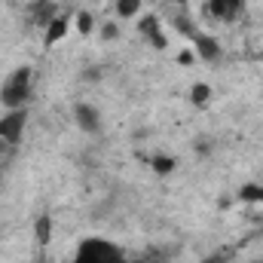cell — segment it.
<instances>
[{
    "label": "cell",
    "instance_id": "30bf717a",
    "mask_svg": "<svg viewBox=\"0 0 263 263\" xmlns=\"http://www.w3.org/2000/svg\"><path fill=\"white\" fill-rule=\"evenodd\" d=\"M141 12V0H117V15L120 18H135Z\"/></svg>",
    "mask_w": 263,
    "mask_h": 263
},
{
    "label": "cell",
    "instance_id": "9c48e42d",
    "mask_svg": "<svg viewBox=\"0 0 263 263\" xmlns=\"http://www.w3.org/2000/svg\"><path fill=\"white\" fill-rule=\"evenodd\" d=\"M67 25H70V18H67V15H59V18H52V22H49V28H46V46H52V43H59V40L65 37Z\"/></svg>",
    "mask_w": 263,
    "mask_h": 263
},
{
    "label": "cell",
    "instance_id": "5bb4252c",
    "mask_svg": "<svg viewBox=\"0 0 263 263\" xmlns=\"http://www.w3.org/2000/svg\"><path fill=\"white\" fill-rule=\"evenodd\" d=\"M49 227H52L49 217H40V220H37V239H40V242H49V236H52Z\"/></svg>",
    "mask_w": 263,
    "mask_h": 263
},
{
    "label": "cell",
    "instance_id": "4fadbf2b",
    "mask_svg": "<svg viewBox=\"0 0 263 263\" xmlns=\"http://www.w3.org/2000/svg\"><path fill=\"white\" fill-rule=\"evenodd\" d=\"M73 22H77V31H80V34H89V31H92V15H89V12H77Z\"/></svg>",
    "mask_w": 263,
    "mask_h": 263
},
{
    "label": "cell",
    "instance_id": "9a60e30c",
    "mask_svg": "<svg viewBox=\"0 0 263 263\" xmlns=\"http://www.w3.org/2000/svg\"><path fill=\"white\" fill-rule=\"evenodd\" d=\"M153 168H156L159 175H165V172H172V168H175V162H172V159H165V156H156V159H153Z\"/></svg>",
    "mask_w": 263,
    "mask_h": 263
},
{
    "label": "cell",
    "instance_id": "52a82bcc",
    "mask_svg": "<svg viewBox=\"0 0 263 263\" xmlns=\"http://www.w3.org/2000/svg\"><path fill=\"white\" fill-rule=\"evenodd\" d=\"M52 18H59L55 3H49V0H37V3H31V22H34V25H46V28H49Z\"/></svg>",
    "mask_w": 263,
    "mask_h": 263
},
{
    "label": "cell",
    "instance_id": "ac0fdd59",
    "mask_svg": "<svg viewBox=\"0 0 263 263\" xmlns=\"http://www.w3.org/2000/svg\"><path fill=\"white\" fill-rule=\"evenodd\" d=\"M104 37L114 40V37H117V25H104Z\"/></svg>",
    "mask_w": 263,
    "mask_h": 263
},
{
    "label": "cell",
    "instance_id": "5b68a950",
    "mask_svg": "<svg viewBox=\"0 0 263 263\" xmlns=\"http://www.w3.org/2000/svg\"><path fill=\"white\" fill-rule=\"evenodd\" d=\"M138 28H141L144 40H147L150 46H156V49H165V43H168V40H165V34H162V25H159V18H156V15H144Z\"/></svg>",
    "mask_w": 263,
    "mask_h": 263
},
{
    "label": "cell",
    "instance_id": "7c38bea8",
    "mask_svg": "<svg viewBox=\"0 0 263 263\" xmlns=\"http://www.w3.org/2000/svg\"><path fill=\"white\" fill-rule=\"evenodd\" d=\"M190 98H193V104H196V107H202V104L211 98V89H208L205 83H196V86H193V92H190Z\"/></svg>",
    "mask_w": 263,
    "mask_h": 263
},
{
    "label": "cell",
    "instance_id": "7a4b0ae2",
    "mask_svg": "<svg viewBox=\"0 0 263 263\" xmlns=\"http://www.w3.org/2000/svg\"><path fill=\"white\" fill-rule=\"evenodd\" d=\"M73 263H129L123 257V251L114 245V242H104V239H86L77 251V260Z\"/></svg>",
    "mask_w": 263,
    "mask_h": 263
},
{
    "label": "cell",
    "instance_id": "2e32d148",
    "mask_svg": "<svg viewBox=\"0 0 263 263\" xmlns=\"http://www.w3.org/2000/svg\"><path fill=\"white\" fill-rule=\"evenodd\" d=\"M178 62H181V65H193V62H196V52H193V49H184V52L178 55Z\"/></svg>",
    "mask_w": 263,
    "mask_h": 263
},
{
    "label": "cell",
    "instance_id": "8fae6325",
    "mask_svg": "<svg viewBox=\"0 0 263 263\" xmlns=\"http://www.w3.org/2000/svg\"><path fill=\"white\" fill-rule=\"evenodd\" d=\"M242 199H245V202H254V205H263V187L260 184H248V187L242 190Z\"/></svg>",
    "mask_w": 263,
    "mask_h": 263
},
{
    "label": "cell",
    "instance_id": "ba28073f",
    "mask_svg": "<svg viewBox=\"0 0 263 263\" xmlns=\"http://www.w3.org/2000/svg\"><path fill=\"white\" fill-rule=\"evenodd\" d=\"M193 43H196V55L208 59V62L220 55V46H217V43H214V40H211L208 34H196V37H193Z\"/></svg>",
    "mask_w": 263,
    "mask_h": 263
},
{
    "label": "cell",
    "instance_id": "3957f363",
    "mask_svg": "<svg viewBox=\"0 0 263 263\" xmlns=\"http://www.w3.org/2000/svg\"><path fill=\"white\" fill-rule=\"evenodd\" d=\"M25 123H28V110H25V107L6 110V114L0 117V138L15 147V144L22 141V135H25Z\"/></svg>",
    "mask_w": 263,
    "mask_h": 263
},
{
    "label": "cell",
    "instance_id": "e0dca14e",
    "mask_svg": "<svg viewBox=\"0 0 263 263\" xmlns=\"http://www.w3.org/2000/svg\"><path fill=\"white\" fill-rule=\"evenodd\" d=\"M9 153H12V144H6V141L0 138V159H3V156H9Z\"/></svg>",
    "mask_w": 263,
    "mask_h": 263
},
{
    "label": "cell",
    "instance_id": "8992f818",
    "mask_svg": "<svg viewBox=\"0 0 263 263\" xmlns=\"http://www.w3.org/2000/svg\"><path fill=\"white\" fill-rule=\"evenodd\" d=\"M73 117H77V126L83 132H89V135H95L98 126H101V120H98V114H95L92 104H77L73 107Z\"/></svg>",
    "mask_w": 263,
    "mask_h": 263
},
{
    "label": "cell",
    "instance_id": "277c9868",
    "mask_svg": "<svg viewBox=\"0 0 263 263\" xmlns=\"http://www.w3.org/2000/svg\"><path fill=\"white\" fill-rule=\"evenodd\" d=\"M208 15H214L217 22H236L242 15V0H208L205 3Z\"/></svg>",
    "mask_w": 263,
    "mask_h": 263
},
{
    "label": "cell",
    "instance_id": "6da1fadb",
    "mask_svg": "<svg viewBox=\"0 0 263 263\" xmlns=\"http://www.w3.org/2000/svg\"><path fill=\"white\" fill-rule=\"evenodd\" d=\"M34 92V70L31 67H18L15 73H9V80L3 83L0 89V101L6 110H15V107H25L28 98Z\"/></svg>",
    "mask_w": 263,
    "mask_h": 263
}]
</instances>
